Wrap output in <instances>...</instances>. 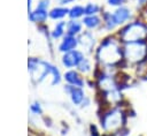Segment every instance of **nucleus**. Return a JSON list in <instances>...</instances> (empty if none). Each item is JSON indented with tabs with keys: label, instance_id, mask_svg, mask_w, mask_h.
<instances>
[{
	"label": "nucleus",
	"instance_id": "obj_21",
	"mask_svg": "<svg viewBox=\"0 0 147 136\" xmlns=\"http://www.w3.org/2000/svg\"><path fill=\"white\" fill-rule=\"evenodd\" d=\"M136 3H137L139 7L147 6V0H136Z\"/></svg>",
	"mask_w": 147,
	"mask_h": 136
},
{
	"label": "nucleus",
	"instance_id": "obj_7",
	"mask_svg": "<svg viewBox=\"0 0 147 136\" xmlns=\"http://www.w3.org/2000/svg\"><path fill=\"white\" fill-rule=\"evenodd\" d=\"M84 60V54L78 51V50H74L70 52H67L63 54L62 56V63L64 67L67 68H74V67H78L79 63Z\"/></svg>",
	"mask_w": 147,
	"mask_h": 136
},
{
	"label": "nucleus",
	"instance_id": "obj_3",
	"mask_svg": "<svg viewBox=\"0 0 147 136\" xmlns=\"http://www.w3.org/2000/svg\"><path fill=\"white\" fill-rule=\"evenodd\" d=\"M123 59L131 66H140L147 61V40L123 44Z\"/></svg>",
	"mask_w": 147,
	"mask_h": 136
},
{
	"label": "nucleus",
	"instance_id": "obj_4",
	"mask_svg": "<svg viewBox=\"0 0 147 136\" xmlns=\"http://www.w3.org/2000/svg\"><path fill=\"white\" fill-rule=\"evenodd\" d=\"M101 122H102V127L105 130L118 131L122 128H124V124L126 122V116L123 111L113 108L103 115Z\"/></svg>",
	"mask_w": 147,
	"mask_h": 136
},
{
	"label": "nucleus",
	"instance_id": "obj_17",
	"mask_svg": "<svg viewBox=\"0 0 147 136\" xmlns=\"http://www.w3.org/2000/svg\"><path fill=\"white\" fill-rule=\"evenodd\" d=\"M64 31H65V22H59L55 25L54 30L52 31V37L57 39L64 35Z\"/></svg>",
	"mask_w": 147,
	"mask_h": 136
},
{
	"label": "nucleus",
	"instance_id": "obj_12",
	"mask_svg": "<svg viewBox=\"0 0 147 136\" xmlns=\"http://www.w3.org/2000/svg\"><path fill=\"white\" fill-rule=\"evenodd\" d=\"M83 24L87 29H96L98 27L101 25V18L96 15H88L85 16L83 20Z\"/></svg>",
	"mask_w": 147,
	"mask_h": 136
},
{
	"label": "nucleus",
	"instance_id": "obj_18",
	"mask_svg": "<svg viewBox=\"0 0 147 136\" xmlns=\"http://www.w3.org/2000/svg\"><path fill=\"white\" fill-rule=\"evenodd\" d=\"M100 10V7L95 3H87L85 7H84V12H85V16H88V15H96V13H99Z\"/></svg>",
	"mask_w": 147,
	"mask_h": 136
},
{
	"label": "nucleus",
	"instance_id": "obj_22",
	"mask_svg": "<svg viewBox=\"0 0 147 136\" xmlns=\"http://www.w3.org/2000/svg\"><path fill=\"white\" fill-rule=\"evenodd\" d=\"M32 109H33V111H36V112H40V107H39L38 105H36V106H32Z\"/></svg>",
	"mask_w": 147,
	"mask_h": 136
},
{
	"label": "nucleus",
	"instance_id": "obj_5",
	"mask_svg": "<svg viewBox=\"0 0 147 136\" xmlns=\"http://www.w3.org/2000/svg\"><path fill=\"white\" fill-rule=\"evenodd\" d=\"M29 69L30 73L32 75L33 80L40 81L42 80L46 75L51 74V69H52V65L44 62V61H38L34 59H31L29 61Z\"/></svg>",
	"mask_w": 147,
	"mask_h": 136
},
{
	"label": "nucleus",
	"instance_id": "obj_1",
	"mask_svg": "<svg viewBox=\"0 0 147 136\" xmlns=\"http://www.w3.org/2000/svg\"><path fill=\"white\" fill-rule=\"evenodd\" d=\"M96 58L98 60L108 67H113L118 65L121 61H123V45L121 44V40L116 39H105L100 47L96 51Z\"/></svg>",
	"mask_w": 147,
	"mask_h": 136
},
{
	"label": "nucleus",
	"instance_id": "obj_8",
	"mask_svg": "<svg viewBox=\"0 0 147 136\" xmlns=\"http://www.w3.org/2000/svg\"><path fill=\"white\" fill-rule=\"evenodd\" d=\"M64 90L69 93L70 96V99L71 101L75 104V105H80L84 103L85 100V95H84V91L82 88H78V86H74V85H65Z\"/></svg>",
	"mask_w": 147,
	"mask_h": 136
},
{
	"label": "nucleus",
	"instance_id": "obj_2",
	"mask_svg": "<svg viewBox=\"0 0 147 136\" xmlns=\"http://www.w3.org/2000/svg\"><path fill=\"white\" fill-rule=\"evenodd\" d=\"M121 43H133L147 40V23L139 20H132L123 25L118 32Z\"/></svg>",
	"mask_w": 147,
	"mask_h": 136
},
{
	"label": "nucleus",
	"instance_id": "obj_15",
	"mask_svg": "<svg viewBox=\"0 0 147 136\" xmlns=\"http://www.w3.org/2000/svg\"><path fill=\"white\" fill-rule=\"evenodd\" d=\"M68 14H69V9H67L64 7H56L49 12V17L53 20H61Z\"/></svg>",
	"mask_w": 147,
	"mask_h": 136
},
{
	"label": "nucleus",
	"instance_id": "obj_23",
	"mask_svg": "<svg viewBox=\"0 0 147 136\" xmlns=\"http://www.w3.org/2000/svg\"><path fill=\"white\" fill-rule=\"evenodd\" d=\"M62 3H68V2H70V1H72V0H60Z\"/></svg>",
	"mask_w": 147,
	"mask_h": 136
},
{
	"label": "nucleus",
	"instance_id": "obj_6",
	"mask_svg": "<svg viewBox=\"0 0 147 136\" xmlns=\"http://www.w3.org/2000/svg\"><path fill=\"white\" fill-rule=\"evenodd\" d=\"M113 15H114V18L117 23V25H125L126 23L131 22L133 20V10L132 8L127 7V6H121V7H117L114 12H113Z\"/></svg>",
	"mask_w": 147,
	"mask_h": 136
},
{
	"label": "nucleus",
	"instance_id": "obj_20",
	"mask_svg": "<svg viewBox=\"0 0 147 136\" xmlns=\"http://www.w3.org/2000/svg\"><path fill=\"white\" fill-rule=\"evenodd\" d=\"M126 2V0H107V3L111 7H121V6H124Z\"/></svg>",
	"mask_w": 147,
	"mask_h": 136
},
{
	"label": "nucleus",
	"instance_id": "obj_10",
	"mask_svg": "<svg viewBox=\"0 0 147 136\" xmlns=\"http://www.w3.org/2000/svg\"><path fill=\"white\" fill-rule=\"evenodd\" d=\"M47 7H48V2L41 1L38 8L34 12L30 13V18L32 21H45L47 17Z\"/></svg>",
	"mask_w": 147,
	"mask_h": 136
},
{
	"label": "nucleus",
	"instance_id": "obj_11",
	"mask_svg": "<svg viewBox=\"0 0 147 136\" xmlns=\"http://www.w3.org/2000/svg\"><path fill=\"white\" fill-rule=\"evenodd\" d=\"M64 80L68 82V84L74 85V86H78V88H83L84 86V80L80 77V75L75 71V70H69L64 74Z\"/></svg>",
	"mask_w": 147,
	"mask_h": 136
},
{
	"label": "nucleus",
	"instance_id": "obj_19",
	"mask_svg": "<svg viewBox=\"0 0 147 136\" xmlns=\"http://www.w3.org/2000/svg\"><path fill=\"white\" fill-rule=\"evenodd\" d=\"M78 68H79V70H80V71H83V73H87V71H90V69H91L90 61H88L87 59H85V58H84V60L79 63Z\"/></svg>",
	"mask_w": 147,
	"mask_h": 136
},
{
	"label": "nucleus",
	"instance_id": "obj_16",
	"mask_svg": "<svg viewBox=\"0 0 147 136\" xmlns=\"http://www.w3.org/2000/svg\"><path fill=\"white\" fill-rule=\"evenodd\" d=\"M68 15H69V17H70L71 20H77L78 17L85 15L84 7H82V6H79V5H76V6H74L72 8L69 9V14H68Z\"/></svg>",
	"mask_w": 147,
	"mask_h": 136
},
{
	"label": "nucleus",
	"instance_id": "obj_9",
	"mask_svg": "<svg viewBox=\"0 0 147 136\" xmlns=\"http://www.w3.org/2000/svg\"><path fill=\"white\" fill-rule=\"evenodd\" d=\"M78 44H79V40L75 36L65 35V37L63 38V40L61 41V44L59 46V50L61 52H63V53H67V52H70V51L76 50V47H77Z\"/></svg>",
	"mask_w": 147,
	"mask_h": 136
},
{
	"label": "nucleus",
	"instance_id": "obj_14",
	"mask_svg": "<svg viewBox=\"0 0 147 136\" xmlns=\"http://www.w3.org/2000/svg\"><path fill=\"white\" fill-rule=\"evenodd\" d=\"M80 30H82V24L76 20H71L67 24V31L65 32L69 36H76L80 32Z\"/></svg>",
	"mask_w": 147,
	"mask_h": 136
},
{
	"label": "nucleus",
	"instance_id": "obj_13",
	"mask_svg": "<svg viewBox=\"0 0 147 136\" xmlns=\"http://www.w3.org/2000/svg\"><path fill=\"white\" fill-rule=\"evenodd\" d=\"M102 20H103V25H105L106 30H108V31H111V30H114V29H116L118 27L116 21H115V18H114L113 13L106 12L103 14V18Z\"/></svg>",
	"mask_w": 147,
	"mask_h": 136
}]
</instances>
